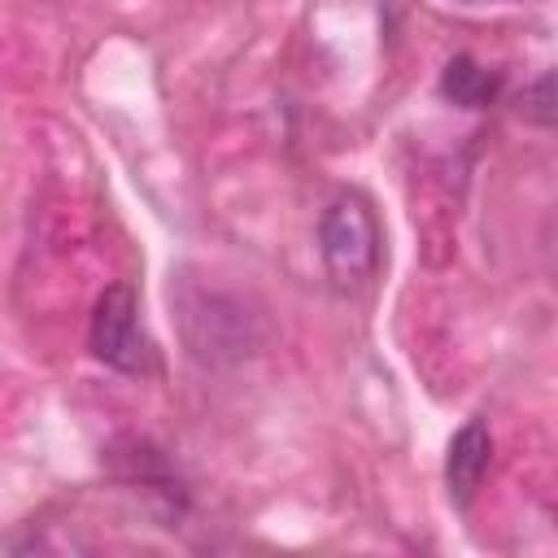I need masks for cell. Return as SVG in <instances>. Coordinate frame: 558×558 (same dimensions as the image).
Wrapping results in <instances>:
<instances>
[{"label":"cell","mask_w":558,"mask_h":558,"mask_svg":"<svg viewBox=\"0 0 558 558\" xmlns=\"http://www.w3.org/2000/svg\"><path fill=\"white\" fill-rule=\"evenodd\" d=\"M318 253L336 292H362L384 257V231L362 192H340L323 209L318 222Z\"/></svg>","instance_id":"cell-1"},{"label":"cell","mask_w":558,"mask_h":558,"mask_svg":"<svg viewBox=\"0 0 558 558\" xmlns=\"http://www.w3.org/2000/svg\"><path fill=\"white\" fill-rule=\"evenodd\" d=\"M87 344L105 366H113L122 375H148L153 371V340L140 323V296L131 283H109L96 296Z\"/></svg>","instance_id":"cell-2"},{"label":"cell","mask_w":558,"mask_h":558,"mask_svg":"<svg viewBox=\"0 0 558 558\" xmlns=\"http://www.w3.org/2000/svg\"><path fill=\"white\" fill-rule=\"evenodd\" d=\"M488 462H493V436H488V423L484 418H466L453 440H449V453H445V488H449V501L458 510L471 506V497L480 493L484 475H488Z\"/></svg>","instance_id":"cell-3"},{"label":"cell","mask_w":558,"mask_h":558,"mask_svg":"<svg viewBox=\"0 0 558 558\" xmlns=\"http://www.w3.org/2000/svg\"><path fill=\"white\" fill-rule=\"evenodd\" d=\"M501 92V74L497 70H484L480 61L471 57H453L440 74V96L462 105V109H488Z\"/></svg>","instance_id":"cell-4"},{"label":"cell","mask_w":558,"mask_h":558,"mask_svg":"<svg viewBox=\"0 0 558 558\" xmlns=\"http://www.w3.org/2000/svg\"><path fill=\"white\" fill-rule=\"evenodd\" d=\"M549 92H554V78H549V74H541V78L532 83V92H523V118H532L536 126H549V122H554V100H549Z\"/></svg>","instance_id":"cell-5"}]
</instances>
